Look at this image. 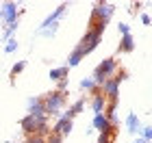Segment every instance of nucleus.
<instances>
[{"instance_id":"22","label":"nucleus","mask_w":152,"mask_h":143,"mask_svg":"<svg viewBox=\"0 0 152 143\" xmlns=\"http://www.w3.org/2000/svg\"><path fill=\"white\" fill-rule=\"evenodd\" d=\"M46 143H63V139H61L59 134H52V132H50V134L46 137Z\"/></svg>"},{"instance_id":"14","label":"nucleus","mask_w":152,"mask_h":143,"mask_svg":"<svg viewBox=\"0 0 152 143\" xmlns=\"http://www.w3.org/2000/svg\"><path fill=\"white\" fill-rule=\"evenodd\" d=\"M67 67L63 65V67H54V70H50V74H48V78L50 80H54V83H59V80H63V78H67Z\"/></svg>"},{"instance_id":"10","label":"nucleus","mask_w":152,"mask_h":143,"mask_svg":"<svg viewBox=\"0 0 152 143\" xmlns=\"http://www.w3.org/2000/svg\"><path fill=\"white\" fill-rule=\"evenodd\" d=\"M104 108H107V98L102 95L100 87H98L94 91V98H91V111H94V115H100V113H104Z\"/></svg>"},{"instance_id":"20","label":"nucleus","mask_w":152,"mask_h":143,"mask_svg":"<svg viewBox=\"0 0 152 143\" xmlns=\"http://www.w3.org/2000/svg\"><path fill=\"white\" fill-rule=\"evenodd\" d=\"M141 139H143V141H150V139H152V128H150V126L141 128Z\"/></svg>"},{"instance_id":"9","label":"nucleus","mask_w":152,"mask_h":143,"mask_svg":"<svg viewBox=\"0 0 152 143\" xmlns=\"http://www.w3.org/2000/svg\"><path fill=\"white\" fill-rule=\"evenodd\" d=\"M18 15H20L18 4L15 2H4L2 11H0V17H2L7 24H13V22H18Z\"/></svg>"},{"instance_id":"7","label":"nucleus","mask_w":152,"mask_h":143,"mask_svg":"<svg viewBox=\"0 0 152 143\" xmlns=\"http://www.w3.org/2000/svg\"><path fill=\"white\" fill-rule=\"evenodd\" d=\"M72 128H74L72 119H65L63 115H61V117L57 119V124L52 126V130H50V132H52V134H59V137L63 139V137H67V134L72 132Z\"/></svg>"},{"instance_id":"16","label":"nucleus","mask_w":152,"mask_h":143,"mask_svg":"<svg viewBox=\"0 0 152 143\" xmlns=\"http://www.w3.org/2000/svg\"><path fill=\"white\" fill-rule=\"evenodd\" d=\"M80 89H83V91H91V93H94L96 89H98V87H96V83H94L91 78H83V80H80Z\"/></svg>"},{"instance_id":"17","label":"nucleus","mask_w":152,"mask_h":143,"mask_svg":"<svg viewBox=\"0 0 152 143\" xmlns=\"http://www.w3.org/2000/svg\"><path fill=\"white\" fill-rule=\"evenodd\" d=\"M15 28H18V22L7 24V28H4V33H2V39H4V41H7V39H13V33H15Z\"/></svg>"},{"instance_id":"13","label":"nucleus","mask_w":152,"mask_h":143,"mask_svg":"<svg viewBox=\"0 0 152 143\" xmlns=\"http://www.w3.org/2000/svg\"><path fill=\"white\" fill-rule=\"evenodd\" d=\"M120 52H133L135 50V39H133V35H122V39H120V48H117Z\"/></svg>"},{"instance_id":"5","label":"nucleus","mask_w":152,"mask_h":143,"mask_svg":"<svg viewBox=\"0 0 152 143\" xmlns=\"http://www.w3.org/2000/svg\"><path fill=\"white\" fill-rule=\"evenodd\" d=\"M100 91L107 98V102H117V95H120V83H117L115 78H109V80L102 83Z\"/></svg>"},{"instance_id":"27","label":"nucleus","mask_w":152,"mask_h":143,"mask_svg":"<svg viewBox=\"0 0 152 143\" xmlns=\"http://www.w3.org/2000/svg\"><path fill=\"white\" fill-rule=\"evenodd\" d=\"M96 143H100V141H96Z\"/></svg>"},{"instance_id":"12","label":"nucleus","mask_w":152,"mask_h":143,"mask_svg":"<svg viewBox=\"0 0 152 143\" xmlns=\"http://www.w3.org/2000/svg\"><path fill=\"white\" fill-rule=\"evenodd\" d=\"M83 108H85V98L76 100L74 104H72V106H70V108H67V111L63 113V117H65V119H74L78 113H83Z\"/></svg>"},{"instance_id":"19","label":"nucleus","mask_w":152,"mask_h":143,"mask_svg":"<svg viewBox=\"0 0 152 143\" xmlns=\"http://www.w3.org/2000/svg\"><path fill=\"white\" fill-rule=\"evenodd\" d=\"M15 50H18V41H15V39H7L4 52H7V54H11V52H15Z\"/></svg>"},{"instance_id":"11","label":"nucleus","mask_w":152,"mask_h":143,"mask_svg":"<svg viewBox=\"0 0 152 143\" xmlns=\"http://www.w3.org/2000/svg\"><path fill=\"white\" fill-rule=\"evenodd\" d=\"M126 132H130V134H137V132H141V124H139V117H137L135 113H130L128 117H126Z\"/></svg>"},{"instance_id":"21","label":"nucleus","mask_w":152,"mask_h":143,"mask_svg":"<svg viewBox=\"0 0 152 143\" xmlns=\"http://www.w3.org/2000/svg\"><path fill=\"white\" fill-rule=\"evenodd\" d=\"M67 87H70V80H67V78H63V80H59V89H57V91H61V93H67Z\"/></svg>"},{"instance_id":"15","label":"nucleus","mask_w":152,"mask_h":143,"mask_svg":"<svg viewBox=\"0 0 152 143\" xmlns=\"http://www.w3.org/2000/svg\"><path fill=\"white\" fill-rule=\"evenodd\" d=\"M83 59H85V57L80 54V50H78V48H74V50H72V54L67 57V65H65V67H67V70H70V67H76V65H78Z\"/></svg>"},{"instance_id":"6","label":"nucleus","mask_w":152,"mask_h":143,"mask_svg":"<svg viewBox=\"0 0 152 143\" xmlns=\"http://www.w3.org/2000/svg\"><path fill=\"white\" fill-rule=\"evenodd\" d=\"M113 11H115L113 4H109V2H98V4H96V9H94V13H91V17H94V20H100V22H109V17L113 15Z\"/></svg>"},{"instance_id":"25","label":"nucleus","mask_w":152,"mask_h":143,"mask_svg":"<svg viewBox=\"0 0 152 143\" xmlns=\"http://www.w3.org/2000/svg\"><path fill=\"white\" fill-rule=\"evenodd\" d=\"M141 22L143 24H150V15H148V13H143V15H141Z\"/></svg>"},{"instance_id":"1","label":"nucleus","mask_w":152,"mask_h":143,"mask_svg":"<svg viewBox=\"0 0 152 143\" xmlns=\"http://www.w3.org/2000/svg\"><path fill=\"white\" fill-rule=\"evenodd\" d=\"M115 70H117V61H115V59L109 57V59L102 61V63L94 70V76H91V80L96 83V87H102V83L111 78L113 74H115Z\"/></svg>"},{"instance_id":"26","label":"nucleus","mask_w":152,"mask_h":143,"mask_svg":"<svg viewBox=\"0 0 152 143\" xmlns=\"http://www.w3.org/2000/svg\"><path fill=\"white\" fill-rule=\"evenodd\" d=\"M133 143H148V141H143V139H141V137H137V139H135V141H133Z\"/></svg>"},{"instance_id":"24","label":"nucleus","mask_w":152,"mask_h":143,"mask_svg":"<svg viewBox=\"0 0 152 143\" xmlns=\"http://www.w3.org/2000/svg\"><path fill=\"white\" fill-rule=\"evenodd\" d=\"M26 143H46V139H41V137H28Z\"/></svg>"},{"instance_id":"18","label":"nucleus","mask_w":152,"mask_h":143,"mask_svg":"<svg viewBox=\"0 0 152 143\" xmlns=\"http://www.w3.org/2000/svg\"><path fill=\"white\" fill-rule=\"evenodd\" d=\"M24 67H26V61H20V63H15V65L11 67V78H15L18 74H22Z\"/></svg>"},{"instance_id":"3","label":"nucleus","mask_w":152,"mask_h":143,"mask_svg":"<svg viewBox=\"0 0 152 143\" xmlns=\"http://www.w3.org/2000/svg\"><path fill=\"white\" fill-rule=\"evenodd\" d=\"M65 95L67 93H61V91H50L44 98V111H46V117L48 115H59L61 113V108H63V104H65Z\"/></svg>"},{"instance_id":"2","label":"nucleus","mask_w":152,"mask_h":143,"mask_svg":"<svg viewBox=\"0 0 152 143\" xmlns=\"http://www.w3.org/2000/svg\"><path fill=\"white\" fill-rule=\"evenodd\" d=\"M65 11H67V4L57 7V9H54L50 15L44 20V24H41V28H39V35H44V37H52L54 33H57V28H59V17L63 15Z\"/></svg>"},{"instance_id":"23","label":"nucleus","mask_w":152,"mask_h":143,"mask_svg":"<svg viewBox=\"0 0 152 143\" xmlns=\"http://www.w3.org/2000/svg\"><path fill=\"white\" fill-rule=\"evenodd\" d=\"M117 30H120L122 35H130V28H128L126 22H120V24H117Z\"/></svg>"},{"instance_id":"4","label":"nucleus","mask_w":152,"mask_h":143,"mask_svg":"<svg viewBox=\"0 0 152 143\" xmlns=\"http://www.w3.org/2000/svg\"><path fill=\"white\" fill-rule=\"evenodd\" d=\"M100 39H102V35H100V33H96V30H87V33H85V37L80 39V44L76 46V48L80 50V54H83V57H87L89 52H94L96 48H98Z\"/></svg>"},{"instance_id":"8","label":"nucleus","mask_w":152,"mask_h":143,"mask_svg":"<svg viewBox=\"0 0 152 143\" xmlns=\"http://www.w3.org/2000/svg\"><path fill=\"white\" fill-rule=\"evenodd\" d=\"M28 115H31V117H46L44 98H39V95H33V98H28Z\"/></svg>"}]
</instances>
